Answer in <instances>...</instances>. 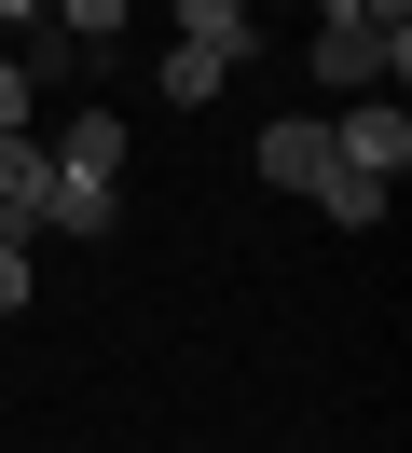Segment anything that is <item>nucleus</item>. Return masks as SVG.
<instances>
[{
	"label": "nucleus",
	"mask_w": 412,
	"mask_h": 453,
	"mask_svg": "<svg viewBox=\"0 0 412 453\" xmlns=\"http://www.w3.org/2000/svg\"><path fill=\"white\" fill-rule=\"evenodd\" d=\"M261 179H275V193H330V179H344V151H330V124H316V111L261 124Z\"/></svg>",
	"instance_id": "3"
},
{
	"label": "nucleus",
	"mask_w": 412,
	"mask_h": 453,
	"mask_svg": "<svg viewBox=\"0 0 412 453\" xmlns=\"http://www.w3.org/2000/svg\"><path fill=\"white\" fill-rule=\"evenodd\" d=\"M55 165H82V179H124V111H69V124H55Z\"/></svg>",
	"instance_id": "5"
},
{
	"label": "nucleus",
	"mask_w": 412,
	"mask_h": 453,
	"mask_svg": "<svg viewBox=\"0 0 412 453\" xmlns=\"http://www.w3.org/2000/svg\"><path fill=\"white\" fill-rule=\"evenodd\" d=\"M27 220H55V234H110V220H124V193H110V179H82V165H55Z\"/></svg>",
	"instance_id": "4"
},
{
	"label": "nucleus",
	"mask_w": 412,
	"mask_h": 453,
	"mask_svg": "<svg viewBox=\"0 0 412 453\" xmlns=\"http://www.w3.org/2000/svg\"><path fill=\"white\" fill-rule=\"evenodd\" d=\"M14 303H27V220L0 234V316H14Z\"/></svg>",
	"instance_id": "10"
},
{
	"label": "nucleus",
	"mask_w": 412,
	"mask_h": 453,
	"mask_svg": "<svg viewBox=\"0 0 412 453\" xmlns=\"http://www.w3.org/2000/svg\"><path fill=\"white\" fill-rule=\"evenodd\" d=\"M42 179H55V151L14 124V138H0V220H27V206H42Z\"/></svg>",
	"instance_id": "7"
},
{
	"label": "nucleus",
	"mask_w": 412,
	"mask_h": 453,
	"mask_svg": "<svg viewBox=\"0 0 412 453\" xmlns=\"http://www.w3.org/2000/svg\"><path fill=\"white\" fill-rule=\"evenodd\" d=\"M0 234H14V220H0Z\"/></svg>",
	"instance_id": "13"
},
{
	"label": "nucleus",
	"mask_w": 412,
	"mask_h": 453,
	"mask_svg": "<svg viewBox=\"0 0 412 453\" xmlns=\"http://www.w3.org/2000/svg\"><path fill=\"white\" fill-rule=\"evenodd\" d=\"M412 69V0H316V83L330 96H371Z\"/></svg>",
	"instance_id": "1"
},
{
	"label": "nucleus",
	"mask_w": 412,
	"mask_h": 453,
	"mask_svg": "<svg viewBox=\"0 0 412 453\" xmlns=\"http://www.w3.org/2000/svg\"><path fill=\"white\" fill-rule=\"evenodd\" d=\"M330 151H344L357 179H385V193H399V165H412V111H399V96H357V111L330 124Z\"/></svg>",
	"instance_id": "2"
},
{
	"label": "nucleus",
	"mask_w": 412,
	"mask_h": 453,
	"mask_svg": "<svg viewBox=\"0 0 412 453\" xmlns=\"http://www.w3.org/2000/svg\"><path fill=\"white\" fill-rule=\"evenodd\" d=\"M220 83H234V56H206V42H165V111H206Z\"/></svg>",
	"instance_id": "6"
},
{
	"label": "nucleus",
	"mask_w": 412,
	"mask_h": 453,
	"mask_svg": "<svg viewBox=\"0 0 412 453\" xmlns=\"http://www.w3.org/2000/svg\"><path fill=\"white\" fill-rule=\"evenodd\" d=\"M27 124V56H0V138Z\"/></svg>",
	"instance_id": "11"
},
{
	"label": "nucleus",
	"mask_w": 412,
	"mask_h": 453,
	"mask_svg": "<svg viewBox=\"0 0 412 453\" xmlns=\"http://www.w3.org/2000/svg\"><path fill=\"white\" fill-rule=\"evenodd\" d=\"M0 14H42V0H0Z\"/></svg>",
	"instance_id": "12"
},
{
	"label": "nucleus",
	"mask_w": 412,
	"mask_h": 453,
	"mask_svg": "<svg viewBox=\"0 0 412 453\" xmlns=\"http://www.w3.org/2000/svg\"><path fill=\"white\" fill-rule=\"evenodd\" d=\"M179 14V42H206V56H247V0H165Z\"/></svg>",
	"instance_id": "8"
},
{
	"label": "nucleus",
	"mask_w": 412,
	"mask_h": 453,
	"mask_svg": "<svg viewBox=\"0 0 412 453\" xmlns=\"http://www.w3.org/2000/svg\"><path fill=\"white\" fill-rule=\"evenodd\" d=\"M124 14H137V0H55V28H69V42H82V69H97V56H110V42H124Z\"/></svg>",
	"instance_id": "9"
}]
</instances>
